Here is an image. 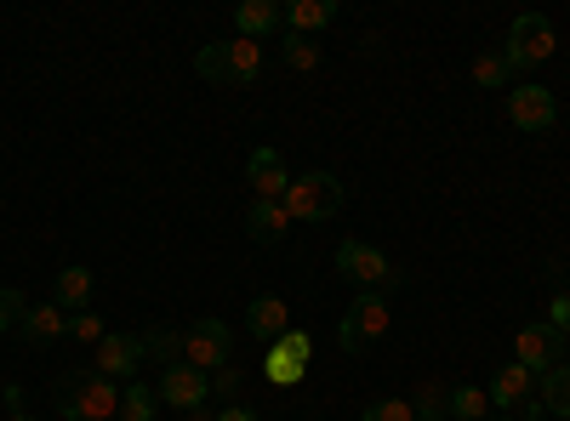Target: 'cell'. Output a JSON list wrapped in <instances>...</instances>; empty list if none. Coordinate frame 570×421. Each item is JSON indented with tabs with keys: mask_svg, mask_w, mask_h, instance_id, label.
<instances>
[{
	"mask_svg": "<svg viewBox=\"0 0 570 421\" xmlns=\"http://www.w3.org/2000/svg\"><path fill=\"white\" fill-rule=\"evenodd\" d=\"M195 74L206 86H246L263 74V46L257 40H212L195 52Z\"/></svg>",
	"mask_w": 570,
	"mask_h": 421,
	"instance_id": "6da1fadb",
	"label": "cell"
},
{
	"mask_svg": "<svg viewBox=\"0 0 570 421\" xmlns=\"http://www.w3.org/2000/svg\"><path fill=\"white\" fill-rule=\"evenodd\" d=\"M58 410L69 421H109L120 410V393H115L109 377H98V370H69L58 382Z\"/></svg>",
	"mask_w": 570,
	"mask_h": 421,
	"instance_id": "7a4b0ae2",
	"label": "cell"
},
{
	"mask_svg": "<svg viewBox=\"0 0 570 421\" xmlns=\"http://www.w3.org/2000/svg\"><path fill=\"white\" fill-rule=\"evenodd\" d=\"M285 211H292V222H331L343 211V182L331 171H303L285 189Z\"/></svg>",
	"mask_w": 570,
	"mask_h": 421,
	"instance_id": "3957f363",
	"label": "cell"
},
{
	"mask_svg": "<svg viewBox=\"0 0 570 421\" xmlns=\"http://www.w3.org/2000/svg\"><path fill=\"white\" fill-rule=\"evenodd\" d=\"M553 23L542 18V12H519L513 18V29H508V46H502V58H508V69L519 74V69H542L548 58H553Z\"/></svg>",
	"mask_w": 570,
	"mask_h": 421,
	"instance_id": "277c9868",
	"label": "cell"
},
{
	"mask_svg": "<svg viewBox=\"0 0 570 421\" xmlns=\"http://www.w3.org/2000/svg\"><path fill=\"white\" fill-rule=\"evenodd\" d=\"M228 359H234V331L223 319H195L183 331V364H195V370L212 377V370H223Z\"/></svg>",
	"mask_w": 570,
	"mask_h": 421,
	"instance_id": "5b68a950",
	"label": "cell"
},
{
	"mask_svg": "<svg viewBox=\"0 0 570 421\" xmlns=\"http://www.w3.org/2000/svg\"><path fill=\"white\" fill-rule=\"evenodd\" d=\"M389 331V302L376 297V291H360L354 302H348V313H343V324H337V342L348 348V353H365L376 337Z\"/></svg>",
	"mask_w": 570,
	"mask_h": 421,
	"instance_id": "8992f818",
	"label": "cell"
},
{
	"mask_svg": "<svg viewBox=\"0 0 570 421\" xmlns=\"http://www.w3.org/2000/svg\"><path fill=\"white\" fill-rule=\"evenodd\" d=\"M308 359H314V342H308V331H285L274 348H268V359H263V377L274 382V388H297L303 377H308Z\"/></svg>",
	"mask_w": 570,
	"mask_h": 421,
	"instance_id": "52a82bcc",
	"label": "cell"
},
{
	"mask_svg": "<svg viewBox=\"0 0 570 421\" xmlns=\"http://www.w3.org/2000/svg\"><path fill=\"white\" fill-rule=\"evenodd\" d=\"M337 273L343 279H354L360 291H383V285H394V268H389V257L376 251V245H365V240H343L337 245Z\"/></svg>",
	"mask_w": 570,
	"mask_h": 421,
	"instance_id": "ba28073f",
	"label": "cell"
},
{
	"mask_svg": "<svg viewBox=\"0 0 570 421\" xmlns=\"http://www.w3.org/2000/svg\"><path fill=\"white\" fill-rule=\"evenodd\" d=\"M508 120L519 131H553L559 126V103H553V91L525 80V86H508Z\"/></svg>",
	"mask_w": 570,
	"mask_h": 421,
	"instance_id": "9c48e42d",
	"label": "cell"
},
{
	"mask_svg": "<svg viewBox=\"0 0 570 421\" xmlns=\"http://www.w3.org/2000/svg\"><path fill=\"white\" fill-rule=\"evenodd\" d=\"M160 404H171V410H200L206 404V393H212V377H206V370H195V364H166L160 370Z\"/></svg>",
	"mask_w": 570,
	"mask_h": 421,
	"instance_id": "30bf717a",
	"label": "cell"
},
{
	"mask_svg": "<svg viewBox=\"0 0 570 421\" xmlns=\"http://www.w3.org/2000/svg\"><path fill=\"white\" fill-rule=\"evenodd\" d=\"M513 353L531 377H548L553 364H564V337L553 331V324H525V331L513 337Z\"/></svg>",
	"mask_w": 570,
	"mask_h": 421,
	"instance_id": "8fae6325",
	"label": "cell"
},
{
	"mask_svg": "<svg viewBox=\"0 0 570 421\" xmlns=\"http://www.w3.org/2000/svg\"><path fill=\"white\" fill-rule=\"evenodd\" d=\"M142 359H149V353H142V337H120V331H109L104 342H98V364H91V370H98V377H126V382H137V364Z\"/></svg>",
	"mask_w": 570,
	"mask_h": 421,
	"instance_id": "7c38bea8",
	"label": "cell"
},
{
	"mask_svg": "<svg viewBox=\"0 0 570 421\" xmlns=\"http://www.w3.org/2000/svg\"><path fill=\"white\" fill-rule=\"evenodd\" d=\"M485 393H491V410L513 415V410H525V404H531V393H537V377H531V370L513 359V364H502L497 377H491V388H485Z\"/></svg>",
	"mask_w": 570,
	"mask_h": 421,
	"instance_id": "4fadbf2b",
	"label": "cell"
},
{
	"mask_svg": "<svg viewBox=\"0 0 570 421\" xmlns=\"http://www.w3.org/2000/svg\"><path fill=\"white\" fill-rule=\"evenodd\" d=\"M246 182H252V194H257V200H285V189H292V177H285V160H279L268 143H263V149H252Z\"/></svg>",
	"mask_w": 570,
	"mask_h": 421,
	"instance_id": "5bb4252c",
	"label": "cell"
},
{
	"mask_svg": "<svg viewBox=\"0 0 570 421\" xmlns=\"http://www.w3.org/2000/svg\"><path fill=\"white\" fill-rule=\"evenodd\" d=\"M246 324H252V337L257 342H279L285 331H292V308H285V297H257L252 308H246Z\"/></svg>",
	"mask_w": 570,
	"mask_h": 421,
	"instance_id": "9a60e30c",
	"label": "cell"
},
{
	"mask_svg": "<svg viewBox=\"0 0 570 421\" xmlns=\"http://www.w3.org/2000/svg\"><path fill=\"white\" fill-rule=\"evenodd\" d=\"M246 228H252L257 245H279L285 233H292V211H285V200H252Z\"/></svg>",
	"mask_w": 570,
	"mask_h": 421,
	"instance_id": "2e32d148",
	"label": "cell"
},
{
	"mask_svg": "<svg viewBox=\"0 0 570 421\" xmlns=\"http://www.w3.org/2000/svg\"><path fill=\"white\" fill-rule=\"evenodd\" d=\"M234 23H240V40H263V34H274L285 23V7L279 0H240V7H234Z\"/></svg>",
	"mask_w": 570,
	"mask_h": 421,
	"instance_id": "e0dca14e",
	"label": "cell"
},
{
	"mask_svg": "<svg viewBox=\"0 0 570 421\" xmlns=\"http://www.w3.org/2000/svg\"><path fill=\"white\" fill-rule=\"evenodd\" d=\"M18 331H23L35 348H46V342L69 337V319H63V308H58V302H46V308H29V313H23V324H18Z\"/></svg>",
	"mask_w": 570,
	"mask_h": 421,
	"instance_id": "ac0fdd59",
	"label": "cell"
},
{
	"mask_svg": "<svg viewBox=\"0 0 570 421\" xmlns=\"http://www.w3.org/2000/svg\"><path fill=\"white\" fill-rule=\"evenodd\" d=\"M537 404H542L548 415L570 421V359H564V364H553L548 377H537Z\"/></svg>",
	"mask_w": 570,
	"mask_h": 421,
	"instance_id": "d6986e66",
	"label": "cell"
},
{
	"mask_svg": "<svg viewBox=\"0 0 570 421\" xmlns=\"http://www.w3.org/2000/svg\"><path fill=\"white\" fill-rule=\"evenodd\" d=\"M52 302L69 308V313H86V302H91V268L69 262V268L58 273V285H52Z\"/></svg>",
	"mask_w": 570,
	"mask_h": 421,
	"instance_id": "ffe728a7",
	"label": "cell"
},
{
	"mask_svg": "<svg viewBox=\"0 0 570 421\" xmlns=\"http://www.w3.org/2000/svg\"><path fill=\"white\" fill-rule=\"evenodd\" d=\"M331 18H337V0H292V7H285V29H292V34L325 29Z\"/></svg>",
	"mask_w": 570,
	"mask_h": 421,
	"instance_id": "44dd1931",
	"label": "cell"
},
{
	"mask_svg": "<svg viewBox=\"0 0 570 421\" xmlns=\"http://www.w3.org/2000/svg\"><path fill=\"white\" fill-rule=\"evenodd\" d=\"M155 404H160V393H155L149 382H131V388L120 393V421H155V415H160Z\"/></svg>",
	"mask_w": 570,
	"mask_h": 421,
	"instance_id": "7402d4cb",
	"label": "cell"
},
{
	"mask_svg": "<svg viewBox=\"0 0 570 421\" xmlns=\"http://www.w3.org/2000/svg\"><path fill=\"white\" fill-rule=\"evenodd\" d=\"M451 415H456V421H485V415H491V393L473 388V382H468V388H451Z\"/></svg>",
	"mask_w": 570,
	"mask_h": 421,
	"instance_id": "603a6c76",
	"label": "cell"
},
{
	"mask_svg": "<svg viewBox=\"0 0 570 421\" xmlns=\"http://www.w3.org/2000/svg\"><path fill=\"white\" fill-rule=\"evenodd\" d=\"M411 410H416V421H440V415H451V388L422 382V393L411 399Z\"/></svg>",
	"mask_w": 570,
	"mask_h": 421,
	"instance_id": "cb8c5ba5",
	"label": "cell"
},
{
	"mask_svg": "<svg viewBox=\"0 0 570 421\" xmlns=\"http://www.w3.org/2000/svg\"><path fill=\"white\" fill-rule=\"evenodd\" d=\"M473 80L491 86V91H508V86H513V69H508L502 52H485V58H473Z\"/></svg>",
	"mask_w": 570,
	"mask_h": 421,
	"instance_id": "d4e9b609",
	"label": "cell"
},
{
	"mask_svg": "<svg viewBox=\"0 0 570 421\" xmlns=\"http://www.w3.org/2000/svg\"><path fill=\"white\" fill-rule=\"evenodd\" d=\"M285 63H292V69H320V46L308 40V34H292V29H285Z\"/></svg>",
	"mask_w": 570,
	"mask_h": 421,
	"instance_id": "484cf974",
	"label": "cell"
},
{
	"mask_svg": "<svg viewBox=\"0 0 570 421\" xmlns=\"http://www.w3.org/2000/svg\"><path fill=\"white\" fill-rule=\"evenodd\" d=\"M142 353H155L160 364H183V337L177 331H149L142 337Z\"/></svg>",
	"mask_w": 570,
	"mask_h": 421,
	"instance_id": "4316f807",
	"label": "cell"
},
{
	"mask_svg": "<svg viewBox=\"0 0 570 421\" xmlns=\"http://www.w3.org/2000/svg\"><path fill=\"white\" fill-rule=\"evenodd\" d=\"M23 313H29V297L18 285H0V331H18Z\"/></svg>",
	"mask_w": 570,
	"mask_h": 421,
	"instance_id": "83f0119b",
	"label": "cell"
},
{
	"mask_svg": "<svg viewBox=\"0 0 570 421\" xmlns=\"http://www.w3.org/2000/svg\"><path fill=\"white\" fill-rule=\"evenodd\" d=\"M360 421H416V410H411L405 399H376Z\"/></svg>",
	"mask_w": 570,
	"mask_h": 421,
	"instance_id": "f1b7e54d",
	"label": "cell"
},
{
	"mask_svg": "<svg viewBox=\"0 0 570 421\" xmlns=\"http://www.w3.org/2000/svg\"><path fill=\"white\" fill-rule=\"evenodd\" d=\"M69 337H80V342H104V319H98V313H75V319H69Z\"/></svg>",
	"mask_w": 570,
	"mask_h": 421,
	"instance_id": "f546056e",
	"label": "cell"
},
{
	"mask_svg": "<svg viewBox=\"0 0 570 421\" xmlns=\"http://www.w3.org/2000/svg\"><path fill=\"white\" fill-rule=\"evenodd\" d=\"M212 393H223V399H240V370H234V364L212 370Z\"/></svg>",
	"mask_w": 570,
	"mask_h": 421,
	"instance_id": "4dcf8cb0",
	"label": "cell"
},
{
	"mask_svg": "<svg viewBox=\"0 0 570 421\" xmlns=\"http://www.w3.org/2000/svg\"><path fill=\"white\" fill-rule=\"evenodd\" d=\"M217 421H257V404H240V399H234L228 410H217Z\"/></svg>",
	"mask_w": 570,
	"mask_h": 421,
	"instance_id": "1f68e13d",
	"label": "cell"
},
{
	"mask_svg": "<svg viewBox=\"0 0 570 421\" xmlns=\"http://www.w3.org/2000/svg\"><path fill=\"white\" fill-rule=\"evenodd\" d=\"M188 421H217V415H212V410L200 404V410H188Z\"/></svg>",
	"mask_w": 570,
	"mask_h": 421,
	"instance_id": "d6a6232c",
	"label": "cell"
},
{
	"mask_svg": "<svg viewBox=\"0 0 570 421\" xmlns=\"http://www.w3.org/2000/svg\"><path fill=\"white\" fill-rule=\"evenodd\" d=\"M485 421H513V415H502V410H491V415H485Z\"/></svg>",
	"mask_w": 570,
	"mask_h": 421,
	"instance_id": "836d02e7",
	"label": "cell"
},
{
	"mask_svg": "<svg viewBox=\"0 0 570 421\" xmlns=\"http://www.w3.org/2000/svg\"><path fill=\"white\" fill-rule=\"evenodd\" d=\"M12 421H40V415H12Z\"/></svg>",
	"mask_w": 570,
	"mask_h": 421,
	"instance_id": "e575fe53",
	"label": "cell"
}]
</instances>
